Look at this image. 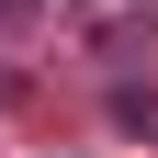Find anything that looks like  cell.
I'll list each match as a JSON object with an SVG mask.
<instances>
[{"mask_svg":"<svg viewBox=\"0 0 158 158\" xmlns=\"http://www.w3.org/2000/svg\"><path fill=\"white\" fill-rule=\"evenodd\" d=\"M113 124H124V135H158V90H124V102H113Z\"/></svg>","mask_w":158,"mask_h":158,"instance_id":"6da1fadb","label":"cell"},{"mask_svg":"<svg viewBox=\"0 0 158 158\" xmlns=\"http://www.w3.org/2000/svg\"><path fill=\"white\" fill-rule=\"evenodd\" d=\"M23 11H34V0H0V23H23Z\"/></svg>","mask_w":158,"mask_h":158,"instance_id":"7a4b0ae2","label":"cell"}]
</instances>
